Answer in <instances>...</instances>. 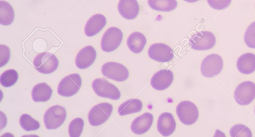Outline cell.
I'll list each match as a JSON object with an SVG mask.
<instances>
[{
	"mask_svg": "<svg viewBox=\"0 0 255 137\" xmlns=\"http://www.w3.org/2000/svg\"><path fill=\"white\" fill-rule=\"evenodd\" d=\"M18 76V73L15 70L8 69L1 74L0 83L4 87H10L16 82Z\"/></svg>",
	"mask_w": 255,
	"mask_h": 137,
	"instance_id": "25",
	"label": "cell"
},
{
	"mask_svg": "<svg viewBox=\"0 0 255 137\" xmlns=\"http://www.w3.org/2000/svg\"><path fill=\"white\" fill-rule=\"evenodd\" d=\"M223 68V60L217 54L207 56L202 61L200 70L202 74L206 77H213L219 74Z\"/></svg>",
	"mask_w": 255,
	"mask_h": 137,
	"instance_id": "2",
	"label": "cell"
},
{
	"mask_svg": "<svg viewBox=\"0 0 255 137\" xmlns=\"http://www.w3.org/2000/svg\"><path fill=\"white\" fill-rule=\"evenodd\" d=\"M152 9L163 12H169L175 9L177 6L176 0H147Z\"/></svg>",
	"mask_w": 255,
	"mask_h": 137,
	"instance_id": "24",
	"label": "cell"
},
{
	"mask_svg": "<svg viewBox=\"0 0 255 137\" xmlns=\"http://www.w3.org/2000/svg\"><path fill=\"white\" fill-rule=\"evenodd\" d=\"M97 52L95 48L89 45L83 48L77 54L75 64L80 69H85L90 66L96 60Z\"/></svg>",
	"mask_w": 255,
	"mask_h": 137,
	"instance_id": "14",
	"label": "cell"
},
{
	"mask_svg": "<svg viewBox=\"0 0 255 137\" xmlns=\"http://www.w3.org/2000/svg\"><path fill=\"white\" fill-rule=\"evenodd\" d=\"M157 130L163 137L171 135L176 128V122L173 116L169 112L160 114L157 120Z\"/></svg>",
	"mask_w": 255,
	"mask_h": 137,
	"instance_id": "15",
	"label": "cell"
},
{
	"mask_svg": "<svg viewBox=\"0 0 255 137\" xmlns=\"http://www.w3.org/2000/svg\"><path fill=\"white\" fill-rule=\"evenodd\" d=\"M173 78V73L170 70L161 69L152 76L150 84L156 90H164L170 86Z\"/></svg>",
	"mask_w": 255,
	"mask_h": 137,
	"instance_id": "13",
	"label": "cell"
},
{
	"mask_svg": "<svg viewBox=\"0 0 255 137\" xmlns=\"http://www.w3.org/2000/svg\"><path fill=\"white\" fill-rule=\"evenodd\" d=\"M10 55L9 48L4 45H0V67H2L8 62Z\"/></svg>",
	"mask_w": 255,
	"mask_h": 137,
	"instance_id": "31",
	"label": "cell"
},
{
	"mask_svg": "<svg viewBox=\"0 0 255 137\" xmlns=\"http://www.w3.org/2000/svg\"><path fill=\"white\" fill-rule=\"evenodd\" d=\"M237 68L241 73L249 74L255 71V54L247 53L241 55L237 60Z\"/></svg>",
	"mask_w": 255,
	"mask_h": 137,
	"instance_id": "19",
	"label": "cell"
},
{
	"mask_svg": "<svg viewBox=\"0 0 255 137\" xmlns=\"http://www.w3.org/2000/svg\"><path fill=\"white\" fill-rule=\"evenodd\" d=\"M142 108V103L138 99H130L123 103L118 108V113L120 116L140 112Z\"/></svg>",
	"mask_w": 255,
	"mask_h": 137,
	"instance_id": "22",
	"label": "cell"
},
{
	"mask_svg": "<svg viewBox=\"0 0 255 137\" xmlns=\"http://www.w3.org/2000/svg\"><path fill=\"white\" fill-rule=\"evenodd\" d=\"M52 94V90L46 83H40L34 86L31 96L35 102H45L49 100Z\"/></svg>",
	"mask_w": 255,
	"mask_h": 137,
	"instance_id": "21",
	"label": "cell"
},
{
	"mask_svg": "<svg viewBox=\"0 0 255 137\" xmlns=\"http://www.w3.org/2000/svg\"><path fill=\"white\" fill-rule=\"evenodd\" d=\"M234 96L236 102L240 105L251 103L255 98V83L251 81L241 82L235 89Z\"/></svg>",
	"mask_w": 255,
	"mask_h": 137,
	"instance_id": "8",
	"label": "cell"
},
{
	"mask_svg": "<svg viewBox=\"0 0 255 137\" xmlns=\"http://www.w3.org/2000/svg\"><path fill=\"white\" fill-rule=\"evenodd\" d=\"M149 57L158 62H167L171 61L174 57L172 49L164 43L152 44L148 50Z\"/></svg>",
	"mask_w": 255,
	"mask_h": 137,
	"instance_id": "12",
	"label": "cell"
},
{
	"mask_svg": "<svg viewBox=\"0 0 255 137\" xmlns=\"http://www.w3.org/2000/svg\"><path fill=\"white\" fill-rule=\"evenodd\" d=\"M84 125L82 119L77 118L73 120L69 124L68 132L71 137H79L81 135Z\"/></svg>",
	"mask_w": 255,
	"mask_h": 137,
	"instance_id": "27",
	"label": "cell"
},
{
	"mask_svg": "<svg viewBox=\"0 0 255 137\" xmlns=\"http://www.w3.org/2000/svg\"><path fill=\"white\" fill-rule=\"evenodd\" d=\"M106 23V18L102 14L98 13L92 16L85 25V34L88 37L96 35L103 29Z\"/></svg>",
	"mask_w": 255,
	"mask_h": 137,
	"instance_id": "18",
	"label": "cell"
},
{
	"mask_svg": "<svg viewBox=\"0 0 255 137\" xmlns=\"http://www.w3.org/2000/svg\"><path fill=\"white\" fill-rule=\"evenodd\" d=\"M67 116L64 107L54 105L50 107L45 113L44 123L48 130H54L60 127L64 122Z\"/></svg>",
	"mask_w": 255,
	"mask_h": 137,
	"instance_id": "1",
	"label": "cell"
},
{
	"mask_svg": "<svg viewBox=\"0 0 255 137\" xmlns=\"http://www.w3.org/2000/svg\"><path fill=\"white\" fill-rule=\"evenodd\" d=\"M153 121L152 114L144 113L136 118L130 126L131 131L136 135H142L147 132L152 126Z\"/></svg>",
	"mask_w": 255,
	"mask_h": 137,
	"instance_id": "17",
	"label": "cell"
},
{
	"mask_svg": "<svg viewBox=\"0 0 255 137\" xmlns=\"http://www.w3.org/2000/svg\"><path fill=\"white\" fill-rule=\"evenodd\" d=\"M123 38L122 30L116 27L108 28L103 35L101 48L104 52H111L120 45Z\"/></svg>",
	"mask_w": 255,
	"mask_h": 137,
	"instance_id": "9",
	"label": "cell"
},
{
	"mask_svg": "<svg viewBox=\"0 0 255 137\" xmlns=\"http://www.w3.org/2000/svg\"><path fill=\"white\" fill-rule=\"evenodd\" d=\"M14 12L11 5L7 1L0 0V23L2 25H8L12 23Z\"/></svg>",
	"mask_w": 255,
	"mask_h": 137,
	"instance_id": "23",
	"label": "cell"
},
{
	"mask_svg": "<svg viewBox=\"0 0 255 137\" xmlns=\"http://www.w3.org/2000/svg\"><path fill=\"white\" fill-rule=\"evenodd\" d=\"M35 69L39 72L49 74L58 68L59 61L56 56L51 53H42L34 58L33 62Z\"/></svg>",
	"mask_w": 255,
	"mask_h": 137,
	"instance_id": "4",
	"label": "cell"
},
{
	"mask_svg": "<svg viewBox=\"0 0 255 137\" xmlns=\"http://www.w3.org/2000/svg\"></svg>",
	"mask_w": 255,
	"mask_h": 137,
	"instance_id": "33",
	"label": "cell"
},
{
	"mask_svg": "<svg viewBox=\"0 0 255 137\" xmlns=\"http://www.w3.org/2000/svg\"><path fill=\"white\" fill-rule=\"evenodd\" d=\"M81 84V78L78 73L69 74L64 77L59 83L58 93L64 97L72 96L79 90Z\"/></svg>",
	"mask_w": 255,
	"mask_h": 137,
	"instance_id": "7",
	"label": "cell"
},
{
	"mask_svg": "<svg viewBox=\"0 0 255 137\" xmlns=\"http://www.w3.org/2000/svg\"><path fill=\"white\" fill-rule=\"evenodd\" d=\"M93 90L99 96L117 100L121 97L118 87L105 78H96L92 82Z\"/></svg>",
	"mask_w": 255,
	"mask_h": 137,
	"instance_id": "5",
	"label": "cell"
},
{
	"mask_svg": "<svg viewBox=\"0 0 255 137\" xmlns=\"http://www.w3.org/2000/svg\"><path fill=\"white\" fill-rule=\"evenodd\" d=\"M113 110V106L109 103H101L96 105L90 110L88 114L90 125L98 126L103 124L109 119Z\"/></svg>",
	"mask_w": 255,
	"mask_h": 137,
	"instance_id": "6",
	"label": "cell"
},
{
	"mask_svg": "<svg viewBox=\"0 0 255 137\" xmlns=\"http://www.w3.org/2000/svg\"><path fill=\"white\" fill-rule=\"evenodd\" d=\"M216 42L215 35L208 31L197 32L189 40L191 47L199 51L211 49L215 46Z\"/></svg>",
	"mask_w": 255,
	"mask_h": 137,
	"instance_id": "10",
	"label": "cell"
},
{
	"mask_svg": "<svg viewBox=\"0 0 255 137\" xmlns=\"http://www.w3.org/2000/svg\"><path fill=\"white\" fill-rule=\"evenodd\" d=\"M208 4L213 9L222 10L229 6L232 0H207Z\"/></svg>",
	"mask_w": 255,
	"mask_h": 137,
	"instance_id": "30",
	"label": "cell"
},
{
	"mask_svg": "<svg viewBox=\"0 0 255 137\" xmlns=\"http://www.w3.org/2000/svg\"><path fill=\"white\" fill-rule=\"evenodd\" d=\"M176 114L180 121L186 125L194 124L199 117L197 107L190 101L180 102L176 107Z\"/></svg>",
	"mask_w": 255,
	"mask_h": 137,
	"instance_id": "3",
	"label": "cell"
},
{
	"mask_svg": "<svg viewBox=\"0 0 255 137\" xmlns=\"http://www.w3.org/2000/svg\"><path fill=\"white\" fill-rule=\"evenodd\" d=\"M101 70L105 76L117 81H124L129 76L128 68L122 64L117 62L105 63L102 66Z\"/></svg>",
	"mask_w": 255,
	"mask_h": 137,
	"instance_id": "11",
	"label": "cell"
},
{
	"mask_svg": "<svg viewBox=\"0 0 255 137\" xmlns=\"http://www.w3.org/2000/svg\"><path fill=\"white\" fill-rule=\"evenodd\" d=\"M184 0L187 2L192 3V2H196L199 0Z\"/></svg>",
	"mask_w": 255,
	"mask_h": 137,
	"instance_id": "32",
	"label": "cell"
},
{
	"mask_svg": "<svg viewBox=\"0 0 255 137\" xmlns=\"http://www.w3.org/2000/svg\"><path fill=\"white\" fill-rule=\"evenodd\" d=\"M145 36L139 32H134L128 36L127 44L129 49L133 53L138 54L142 51L146 44Z\"/></svg>",
	"mask_w": 255,
	"mask_h": 137,
	"instance_id": "20",
	"label": "cell"
},
{
	"mask_svg": "<svg viewBox=\"0 0 255 137\" xmlns=\"http://www.w3.org/2000/svg\"><path fill=\"white\" fill-rule=\"evenodd\" d=\"M244 41L248 47L255 49V21L247 28L244 34Z\"/></svg>",
	"mask_w": 255,
	"mask_h": 137,
	"instance_id": "29",
	"label": "cell"
},
{
	"mask_svg": "<svg viewBox=\"0 0 255 137\" xmlns=\"http://www.w3.org/2000/svg\"><path fill=\"white\" fill-rule=\"evenodd\" d=\"M232 137H252L251 130L243 124H236L232 126L230 131Z\"/></svg>",
	"mask_w": 255,
	"mask_h": 137,
	"instance_id": "28",
	"label": "cell"
},
{
	"mask_svg": "<svg viewBox=\"0 0 255 137\" xmlns=\"http://www.w3.org/2000/svg\"><path fill=\"white\" fill-rule=\"evenodd\" d=\"M118 9L123 17L132 20L138 15L139 7L137 0H120Z\"/></svg>",
	"mask_w": 255,
	"mask_h": 137,
	"instance_id": "16",
	"label": "cell"
},
{
	"mask_svg": "<svg viewBox=\"0 0 255 137\" xmlns=\"http://www.w3.org/2000/svg\"><path fill=\"white\" fill-rule=\"evenodd\" d=\"M20 125L26 131H32L38 130L40 128L39 123L32 118L30 115L24 114L19 119Z\"/></svg>",
	"mask_w": 255,
	"mask_h": 137,
	"instance_id": "26",
	"label": "cell"
}]
</instances>
